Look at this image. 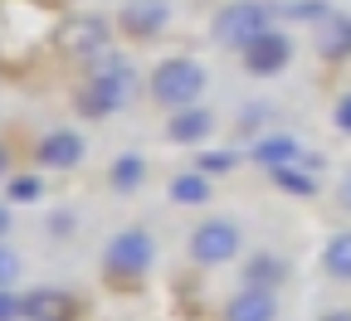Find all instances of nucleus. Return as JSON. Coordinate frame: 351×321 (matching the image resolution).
<instances>
[{"label": "nucleus", "mask_w": 351, "mask_h": 321, "mask_svg": "<svg viewBox=\"0 0 351 321\" xmlns=\"http://www.w3.org/2000/svg\"><path fill=\"white\" fill-rule=\"evenodd\" d=\"M293 64V39L274 25L269 34H258L249 49H244V68L254 73V78H274V73H283Z\"/></svg>", "instance_id": "6"}, {"label": "nucleus", "mask_w": 351, "mask_h": 321, "mask_svg": "<svg viewBox=\"0 0 351 321\" xmlns=\"http://www.w3.org/2000/svg\"><path fill=\"white\" fill-rule=\"evenodd\" d=\"M263 117H274V107H263V103H249V107L239 112V127H258Z\"/></svg>", "instance_id": "24"}, {"label": "nucleus", "mask_w": 351, "mask_h": 321, "mask_svg": "<svg viewBox=\"0 0 351 321\" xmlns=\"http://www.w3.org/2000/svg\"><path fill=\"white\" fill-rule=\"evenodd\" d=\"M69 49L83 54V59H103V54L112 49V25H108L103 15L73 20V25H69Z\"/></svg>", "instance_id": "10"}, {"label": "nucleus", "mask_w": 351, "mask_h": 321, "mask_svg": "<svg viewBox=\"0 0 351 321\" xmlns=\"http://www.w3.org/2000/svg\"><path fill=\"white\" fill-rule=\"evenodd\" d=\"M288 278V268H283V258H274V253H258V258H249V268H244V287H278Z\"/></svg>", "instance_id": "15"}, {"label": "nucleus", "mask_w": 351, "mask_h": 321, "mask_svg": "<svg viewBox=\"0 0 351 321\" xmlns=\"http://www.w3.org/2000/svg\"><path fill=\"white\" fill-rule=\"evenodd\" d=\"M0 175H5V151H0Z\"/></svg>", "instance_id": "30"}, {"label": "nucleus", "mask_w": 351, "mask_h": 321, "mask_svg": "<svg viewBox=\"0 0 351 321\" xmlns=\"http://www.w3.org/2000/svg\"><path fill=\"white\" fill-rule=\"evenodd\" d=\"M5 234H10V209L0 205V239H5Z\"/></svg>", "instance_id": "28"}, {"label": "nucleus", "mask_w": 351, "mask_h": 321, "mask_svg": "<svg viewBox=\"0 0 351 321\" xmlns=\"http://www.w3.org/2000/svg\"><path fill=\"white\" fill-rule=\"evenodd\" d=\"M0 321H25V302L10 287H0Z\"/></svg>", "instance_id": "23"}, {"label": "nucleus", "mask_w": 351, "mask_h": 321, "mask_svg": "<svg viewBox=\"0 0 351 321\" xmlns=\"http://www.w3.org/2000/svg\"><path fill=\"white\" fill-rule=\"evenodd\" d=\"M278 20V5H263V0H230V5H219L215 20H210V34L219 44H230V49H249L258 34H269Z\"/></svg>", "instance_id": "2"}, {"label": "nucleus", "mask_w": 351, "mask_h": 321, "mask_svg": "<svg viewBox=\"0 0 351 321\" xmlns=\"http://www.w3.org/2000/svg\"><path fill=\"white\" fill-rule=\"evenodd\" d=\"M39 195H44V180H39V175H15V180H10V200H15V205H34Z\"/></svg>", "instance_id": "20"}, {"label": "nucleus", "mask_w": 351, "mask_h": 321, "mask_svg": "<svg viewBox=\"0 0 351 321\" xmlns=\"http://www.w3.org/2000/svg\"><path fill=\"white\" fill-rule=\"evenodd\" d=\"M322 321H351V311H327Z\"/></svg>", "instance_id": "29"}, {"label": "nucleus", "mask_w": 351, "mask_h": 321, "mask_svg": "<svg viewBox=\"0 0 351 321\" xmlns=\"http://www.w3.org/2000/svg\"><path fill=\"white\" fill-rule=\"evenodd\" d=\"M34 161L44 170H73L83 161V136L69 131V127H54V131H44L39 136V146H34Z\"/></svg>", "instance_id": "8"}, {"label": "nucleus", "mask_w": 351, "mask_h": 321, "mask_svg": "<svg viewBox=\"0 0 351 321\" xmlns=\"http://www.w3.org/2000/svg\"><path fill=\"white\" fill-rule=\"evenodd\" d=\"M205 93V68L195 59H166L152 68V98L166 107H191Z\"/></svg>", "instance_id": "3"}, {"label": "nucleus", "mask_w": 351, "mask_h": 321, "mask_svg": "<svg viewBox=\"0 0 351 321\" xmlns=\"http://www.w3.org/2000/svg\"><path fill=\"white\" fill-rule=\"evenodd\" d=\"M263 170H278V166H322L317 156H307V146L298 142V136L293 131H269V136H258V142H254V151H249Z\"/></svg>", "instance_id": "7"}, {"label": "nucleus", "mask_w": 351, "mask_h": 321, "mask_svg": "<svg viewBox=\"0 0 351 321\" xmlns=\"http://www.w3.org/2000/svg\"><path fill=\"white\" fill-rule=\"evenodd\" d=\"M278 316V297L269 287H239L225 307V321H274Z\"/></svg>", "instance_id": "13"}, {"label": "nucleus", "mask_w": 351, "mask_h": 321, "mask_svg": "<svg viewBox=\"0 0 351 321\" xmlns=\"http://www.w3.org/2000/svg\"><path fill=\"white\" fill-rule=\"evenodd\" d=\"M322 268L332 272L337 283H351V229H341L337 239H327V248H322Z\"/></svg>", "instance_id": "17"}, {"label": "nucleus", "mask_w": 351, "mask_h": 321, "mask_svg": "<svg viewBox=\"0 0 351 321\" xmlns=\"http://www.w3.org/2000/svg\"><path fill=\"white\" fill-rule=\"evenodd\" d=\"M132 88H137V73H132L127 59H93V73L83 78L78 88V107L83 117H108V112H122L132 103Z\"/></svg>", "instance_id": "1"}, {"label": "nucleus", "mask_w": 351, "mask_h": 321, "mask_svg": "<svg viewBox=\"0 0 351 321\" xmlns=\"http://www.w3.org/2000/svg\"><path fill=\"white\" fill-rule=\"evenodd\" d=\"M142 175H147V161L142 156H117L112 161V190L117 195H132V190L142 185Z\"/></svg>", "instance_id": "19"}, {"label": "nucleus", "mask_w": 351, "mask_h": 321, "mask_svg": "<svg viewBox=\"0 0 351 321\" xmlns=\"http://www.w3.org/2000/svg\"><path fill=\"white\" fill-rule=\"evenodd\" d=\"M152 263H156V244H152L147 229H122L103 248V268L117 272V278H142Z\"/></svg>", "instance_id": "4"}, {"label": "nucleus", "mask_w": 351, "mask_h": 321, "mask_svg": "<svg viewBox=\"0 0 351 321\" xmlns=\"http://www.w3.org/2000/svg\"><path fill=\"white\" fill-rule=\"evenodd\" d=\"M171 200L176 205H205L210 200V175L205 170H181L171 180Z\"/></svg>", "instance_id": "16"}, {"label": "nucleus", "mask_w": 351, "mask_h": 321, "mask_svg": "<svg viewBox=\"0 0 351 321\" xmlns=\"http://www.w3.org/2000/svg\"><path fill=\"white\" fill-rule=\"evenodd\" d=\"M73 311H78V302L59 287H39L25 297V321H73Z\"/></svg>", "instance_id": "14"}, {"label": "nucleus", "mask_w": 351, "mask_h": 321, "mask_svg": "<svg viewBox=\"0 0 351 321\" xmlns=\"http://www.w3.org/2000/svg\"><path fill=\"white\" fill-rule=\"evenodd\" d=\"M171 10H166V0H132V5L122 10V34L132 39H156L166 29Z\"/></svg>", "instance_id": "11"}, {"label": "nucleus", "mask_w": 351, "mask_h": 321, "mask_svg": "<svg viewBox=\"0 0 351 321\" xmlns=\"http://www.w3.org/2000/svg\"><path fill=\"white\" fill-rule=\"evenodd\" d=\"M69 224H73L69 214H54V219H49V229H54V234H69Z\"/></svg>", "instance_id": "27"}, {"label": "nucleus", "mask_w": 351, "mask_h": 321, "mask_svg": "<svg viewBox=\"0 0 351 321\" xmlns=\"http://www.w3.org/2000/svg\"><path fill=\"white\" fill-rule=\"evenodd\" d=\"M210 131H215V112H210V107H200V103H191V107H176V112L166 117V136H171V142H181V146L205 142Z\"/></svg>", "instance_id": "12"}, {"label": "nucleus", "mask_w": 351, "mask_h": 321, "mask_svg": "<svg viewBox=\"0 0 351 321\" xmlns=\"http://www.w3.org/2000/svg\"><path fill=\"white\" fill-rule=\"evenodd\" d=\"M239 253V224L234 219H205L191 234V258L200 268H219Z\"/></svg>", "instance_id": "5"}, {"label": "nucleus", "mask_w": 351, "mask_h": 321, "mask_svg": "<svg viewBox=\"0 0 351 321\" xmlns=\"http://www.w3.org/2000/svg\"><path fill=\"white\" fill-rule=\"evenodd\" d=\"M269 175H274V185L288 190V195H317V170L313 166H278Z\"/></svg>", "instance_id": "18"}, {"label": "nucleus", "mask_w": 351, "mask_h": 321, "mask_svg": "<svg viewBox=\"0 0 351 321\" xmlns=\"http://www.w3.org/2000/svg\"><path fill=\"white\" fill-rule=\"evenodd\" d=\"M332 122H337V131H351V93L337 103V117H332Z\"/></svg>", "instance_id": "25"}, {"label": "nucleus", "mask_w": 351, "mask_h": 321, "mask_svg": "<svg viewBox=\"0 0 351 321\" xmlns=\"http://www.w3.org/2000/svg\"><path fill=\"white\" fill-rule=\"evenodd\" d=\"M239 166V151H205L200 156V170L205 175H225V170H234Z\"/></svg>", "instance_id": "21"}, {"label": "nucleus", "mask_w": 351, "mask_h": 321, "mask_svg": "<svg viewBox=\"0 0 351 321\" xmlns=\"http://www.w3.org/2000/svg\"><path fill=\"white\" fill-rule=\"evenodd\" d=\"M337 200H341V209H346V214H351V170H346V175H341V190H337Z\"/></svg>", "instance_id": "26"}, {"label": "nucleus", "mask_w": 351, "mask_h": 321, "mask_svg": "<svg viewBox=\"0 0 351 321\" xmlns=\"http://www.w3.org/2000/svg\"><path fill=\"white\" fill-rule=\"evenodd\" d=\"M313 44H317L322 59H346L351 54V15L327 5V15L313 25Z\"/></svg>", "instance_id": "9"}, {"label": "nucleus", "mask_w": 351, "mask_h": 321, "mask_svg": "<svg viewBox=\"0 0 351 321\" xmlns=\"http://www.w3.org/2000/svg\"><path fill=\"white\" fill-rule=\"evenodd\" d=\"M15 278H20V253L0 244V287H15Z\"/></svg>", "instance_id": "22"}]
</instances>
